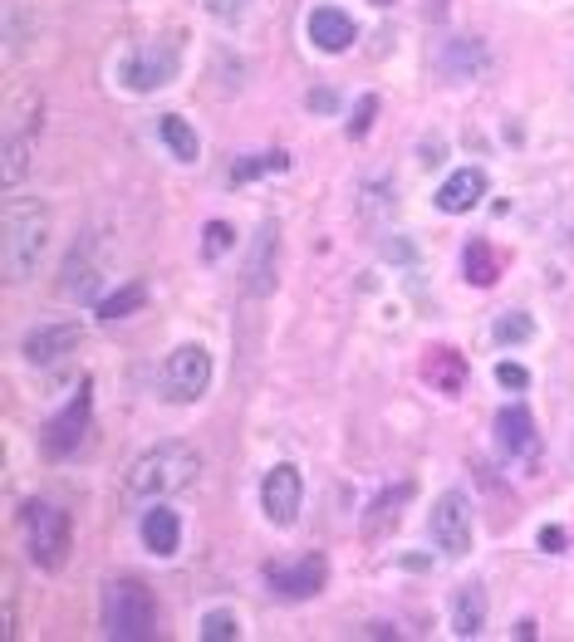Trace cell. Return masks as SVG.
<instances>
[{
  "label": "cell",
  "mask_w": 574,
  "mask_h": 642,
  "mask_svg": "<svg viewBox=\"0 0 574 642\" xmlns=\"http://www.w3.org/2000/svg\"><path fill=\"white\" fill-rule=\"evenodd\" d=\"M119 79L129 94H153V89H167L177 79V44L172 40H147L133 44L119 64Z\"/></svg>",
  "instance_id": "obj_4"
},
{
  "label": "cell",
  "mask_w": 574,
  "mask_h": 642,
  "mask_svg": "<svg viewBox=\"0 0 574 642\" xmlns=\"http://www.w3.org/2000/svg\"><path fill=\"white\" fill-rule=\"evenodd\" d=\"M44 250H50V206L40 197L10 201L6 221H0V270H6V284H20L40 270Z\"/></svg>",
  "instance_id": "obj_2"
},
{
  "label": "cell",
  "mask_w": 574,
  "mask_h": 642,
  "mask_svg": "<svg viewBox=\"0 0 574 642\" xmlns=\"http://www.w3.org/2000/svg\"><path fill=\"white\" fill-rule=\"evenodd\" d=\"M428 15H432V20H442V15H447V0H432V6H428Z\"/></svg>",
  "instance_id": "obj_34"
},
{
  "label": "cell",
  "mask_w": 574,
  "mask_h": 642,
  "mask_svg": "<svg viewBox=\"0 0 574 642\" xmlns=\"http://www.w3.org/2000/svg\"><path fill=\"white\" fill-rule=\"evenodd\" d=\"M491 334H496V343H525L535 334V324H531V314H521V309H506V314L491 324Z\"/></svg>",
  "instance_id": "obj_27"
},
{
  "label": "cell",
  "mask_w": 574,
  "mask_h": 642,
  "mask_svg": "<svg viewBox=\"0 0 574 642\" xmlns=\"http://www.w3.org/2000/svg\"><path fill=\"white\" fill-rule=\"evenodd\" d=\"M30 147H34V133L30 128H10L6 133V153H0V182H6V187H16V182L25 177Z\"/></svg>",
  "instance_id": "obj_22"
},
{
  "label": "cell",
  "mask_w": 574,
  "mask_h": 642,
  "mask_svg": "<svg viewBox=\"0 0 574 642\" xmlns=\"http://www.w3.org/2000/svg\"><path fill=\"white\" fill-rule=\"evenodd\" d=\"M300 506H305V476L295 472L290 462L270 466L266 480H260V510H266V520L280 525V530H290V525L300 520Z\"/></svg>",
  "instance_id": "obj_8"
},
{
  "label": "cell",
  "mask_w": 574,
  "mask_h": 642,
  "mask_svg": "<svg viewBox=\"0 0 574 642\" xmlns=\"http://www.w3.org/2000/svg\"><path fill=\"white\" fill-rule=\"evenodd\" d=\"M428 530H432V545L442 549L447 559H462L472 549V500L462 490H442L438 506L428 515Z\"/></svg>",
  "instance_id": "obj_7"
},
{
  "label": "cell",
  "mask_w": 574,
  "mask_h": 642,
  "mask_svg": "<svg viewBox=\"0 0 574 642\" xmlns=\"http://www.w3.org/2000/svg\"><path fill=\"white\" fill-rule=\"evenodd\" d=\"M143 304H147V284H143V280H133V284H123V290L103 294V300H99V314L113 324V319H129V314H137V309H143Z\"/></svg>",
  "instance_id": "obj_25"
},
{
  "label": "cell",
  "mask_w": 574,
  "mask_h": 642,
  "mask_svg": "<svg viewBox=\"0 0 574 642\" xmlns=\"http://www.w3.org/2000/svg\"><path fill=\"white\" fill-rule=\"evenodd\" d=\"M496 437L506 446V456H531L535 452V417L525 407H506L496 417Z\"/></svg>",
  "instance_id": "obj_18"
},
{
  "label": "cell",
  "mask_w": 574,
  "mask_h": 642,
  "mask_svg": "<svg viewBox=\"0 0 574 642\" xmlns=\"http://www.w3.org/2000/svg\"><path fill=\"white\" fill-rule=\"evenodd\" d=\"M206 10H212L216 20H236L240 10H246V0H206Z\"/></svg>",
  "instance_id": "obj_33"
},
{
  "label": "cell",
  "mask_w": 574,
  "mask_h": 642,
  "mask_svg": "<svg viewBox=\"0 0 574 642\" xmlns=\"http://www.w3.org/2000/svg\"><path fill=\"white\" fill-rule=\"evenodd\" d=\"M143 545L153 549L157 559H172V555H177V545H182V520L167 506H153L143 515Z\"/></svg>",
  "instance_id": "obj_17"
},
{
  "label": "cell",
  "mask_w": 574,
  "mask_h": 642,
  "mask_svg": "<svg viewBox=\"0 0 574 642\" xmlns=\"http://www.w3.org/2000/svg\"><path fill=\"white\" fill-rule=\"evenodd\" d=\"M79 343H84V329H79V324H40V329H30V334H25L20 353H25L34 369H50V363L69 359Z\"/></svg>",
  "instance_id": "obj_11"
},
{
  "label": "cell",
  "mask_w": 574,
  "mask_h": 642,
  "mask_svg": "<svg viewBox=\"0 0 574 642\" xmlns=\"http://www.w3.org/2000/svg\"><path fill=\"white\" fill-rule=\"evenodd\" d=\"M232 240H236V231L226 221H206V231H202V260H222L226 250H232Z\"/></svg>",
  "instance_id": "obj_29"
},
{
  "label": "cell",
  "mask_w": 574,
  "mask_h": 642,
  "mask_svg": "<svg viewBox=\"0 0 574 642\" xmlns=\"http://www.w3.org/2000/svg\"><path fill=\"white\" fill-rule=\"evenodd\" d=\"M462 270H467V280L472 284H481V290H486L491 280H496L501 275V256L496 250H491V240H467V250H462Z\"/></svg>",
  "instance_id": "obj_23"
},
{
  "label": "cell",
  "mask_w": 574,
  "mask_h": 642,
  "mask_svg": "<svg viewBox=\"0 0 574 642\" xmlns=\"http://www.w3.org/2000/svg\"><path fill=\"white\" fill-rule=\"evenodd\" d=\"M408 500H412V486H393V490H383V496L373 500L369 520H363V535H369V540H383V535L398 525V515H403Z\"/></svg>",
  "instance_id": "obj_21"
},
{
  "label": "cell",
  "mask_w": 574,
  "mask_h": 642,
  "mask_svg": "<svg viewBox=\"0 0 574 642\" xmlns=\"http://www.w3.org/2000/svg\"><path fill=\"white\" fill-rule=\"evenodd\" d=\"M206 387H212V353H206L202 343L172 349L167 363H163V393L172 403H197Z\"/></svg>",
  "instance_id": "obj_6"
},
{
  "label": "cell",
  "mask_w": 574,
  "mask_h": 642,
  "mask_svg": "<svg viewBox=\"0 0 574 642\" xmlns=\"http://www.w3.org/2000/svg\"><path fill=\"white\" fill-rule=\"evenodd\" d=\"M275 250H280V226L266 221L256 231V246H250L246 256V294H256V300H266V294L275 290Z\"/></svg>",
  "instance_id": "obj_12"
},
{
  "label": "cell",
  "mask_w": 574,
  "mask_h": 642,
  "mask_svg": "<svg viewBox=\"0 0 574 642\" xmlns=\"http://www.w3.org/2000/svg\"><path fill=\"white\" fill-rule=\"evenodd\" d=\"M373 113H378V99H373V94H363V99H359V108H353V118H349V133H353V137L369 133V128H373Z\"/></svg>",
  "instance_id": "obj_30"
},
{
  "label": "cell",
  "mask_w": 574,
  "mask_h": 642,
  "mask_svg": "<svg viewBox=\"0 0 574 642\" xmlns=\"http://www.w3.org/2000/svg\"><path fill=\"white\" fill-rule=\"evenodd\" d=\"M202 472V456L187 442H157L153 452H143L123 476V500L129 506H157V500L187 490Z\"/></svg>",
  "instance_id": "obj_1"
},
{
  "label": "cell",
  "mask_w": 574,
  "mask_h": 642,
  "mask_svg": "<svg viewBox=\"0 0 574 642\" xmlns=\"http://www.w3.org/2000/svg\"><path fill=\"white\" fill-rule=\"evenodd\" d=\"M438 69L447 79H481L491 69V54L481 40H447L438 54Z\"/></svg>",
  "instance_id": "obj_16"
},
{
  "label": "cell",
  "mask_w": 574,
  "mask_h": 642,
  "mask_svg": "<svg viewBox=\"0 0 574 642\" xmlns=\"http://www.w3.org/2000/svg\"><path fill=\"white\" fill-rule=\"evenodd\" d=\"M99 284H103V275H99V260L89 256V246L69 250L64 275H60V294H64V300H74V304H94V300H99Z\"/></svg>",
  "instance_id": "obj_13"
},
{
  "label": "cell",
  "mask_w": 574,
  "mask_h": 642,
  "mask_svg": "<svg viewBox=\"0 0 574 642\" xmlns=\"http://www.w3.org/2000/svg\"><path fill=\"white\" fill-rule=\"evenodd\" d=\"M325 579H329V565L319 555L290 559V565H266V583L280 599H315L325 589Z\"/></svg>",
  "instance_id": "obj_10"
},
{
  "label": "cell",
  "mask_w": 574,
  "mask_h": 642,
  "mask_svg": "<svg viewBox=\"0 0 574 642\" xmlns=\"http://www.w3.org/2000/svg\"><path fill=\"white\" fill-rule=\"evenodd\" d=\"M496 383H501V387H525V383H531V373H525L521 363H501V369H496Z\"/></svg>",
  "instance_id": "obj_31"
},
{
  "label": "cell",
  "mask_w": 574,
  "mask_h": 642,
  "mask_svg": "<svg viewBox=\"0 0 574 642\" xmlns=\"http://www.w3.org/2000/svg\"><path fill=\"white\" fill-rule=\"evenodd\" d=\"M157 133H163V143L172 147V157H182V163H197L202 143H197V133L187 128V118H177V113H163V123H157Z\"/></svg>",
  "instance_id": "obj_24"
},
{
  "label": "cell",
  "mask_w": 574,
  "mask_h": 642,
  "mask_svg": "<svg viewBox=\"0 0 574 642\" xmlns=\"http://www.w3.org/2000/svg\"><path fill=\"white\" fill-rule=\"evenodd\" d=\"M236 613L232 609H212L202 618V642H236Z\"/></svg>",
  "instance_id": "obj_28"
},
{
  "label": "cell",
  "mask_w": 574,
  "mask_h": 642,
  "mask_svg": "<svg viewBox=\"0 0 574 642\" xmlns=\"http://www.w3.org/2000/svg\"><path fill=\"white\" fill-rule=\"evenodd\" d=\"M535 545H541L545 555H560V549H565V530H560V525H545V530L535 535Z\"/></svg>",
  "instance_id": "obj_32"
},
{
  "label": "cell",
  "mask_w": 574,
  "mask_h": 642,
  "mask_svg": "<svg viewBox=\"0 0 574 642\" xmlns=\"http://www.w3.org/2000/svg\"><path fill=\"white\" fill-rule=\"evenodd\" d=\"M89 417H94V397H89V383L74 393V403H69L60 417L44 422V456H74L79 446L89 437Z\"/></svg>",
  "instance_id": "obj_9"
},
{
  "label": "cell",
  "mask_w": 574,
  "mask_h": 642,
  "mask_svg": "<svg viewBox=\"0 0 574 642\" xmlns=\"http://www.w3.org/2000/svg\"><path fill=\"white\" fill-rule=\"evenodd\" d=\"M481 197H486V172H481V167H462V172H452V177L438 187V211L462 216V211H472Z\"/></svg>",
  "instance_id": "obj_15"
},
{
  "label": "cell",
  "mask_w": 574,
  "mask_h": 642,
  "mask_svg": "<svg viewBox=\"0 0 574 642\" xmlns=\"http://www.w3.org/2000/svg\"><path fill=\"white\" fill-rule=\"evenodd\" d=\"M481 628H486V593H481V583H467V589H457V599H452V633L476 638Z\"/></svg>",
  "instance_id": "obj_19"
},
{
  "label": "cell",
  "mask_w": 574,
  "mask_h": 642,
  "mask_svg": "<svg viewBox=\"0 0 574 642\" xmlns=\"http://www.w3.org/2000/svg\"><path fill=\"white\" fill-rule=\"evenodd\" d=\"M290 167V157L285 153H250V157H240V163L232 167V182L240 187V182H256V177H266V172H285Z\"/></svg>",
  "instance_id": "obj_26"
},
{
  "label": "cell",
  "mask_w": 574,
  "mask_h": 642,
  "mask_svg": "<svg viewBox=\"0 0 574 642\" xmlns=\"http://www.w3.org/2000/svg\"><path fill=\"white\" fill-rule=\"evenodd\" d=\"M353 34H359V30H353V20L344 15L339 6H315V10H309V40H315L325 54H344L353 44Z\"/></svg>",
  "instance_id": "obj_14"
},
{
  "label": "cell",
  "mask_w": 574,
  "mask_h": 642,
  "mask_svg": "<svg viewBox=\"0 0 574 642\" xmlns=\"http://www.w3.org/2000/svg\"><path fill=\"white\" fill-rule=\"evenodd\" d=\"M422 373H428L432 387H442V393H452V397L462 393V383H467V363L457 349H432L428 363H422Z\"/></svg>",
  "instance_id": "obj_20"
},
{
  "label": "cell",
  "mask_w": 574,
  "mask_h": 642,
  "mask_svg": "<svg viewBox=\"0 0 574 642\" xmlns=\"http://www.w3.org/2000/svg\"><path fill=\"white\" fill-rule=\"evenodd\" d=\"M153 623H157V609H153V593H147L143 583L137 579L109 583V593H103V628H109V638L147 642L153 638Z\"/></svg>",
  "instance_id": "obj_3"
},
{
  "label": "cell",
  "mask_w": 574,
  "mask_h": 642,
  "mask_svg": "<svg viewBox=\"0 0 574 642\" xmlns=\"http://www.w3.org/2000/svg\"><path fill=\"white\" fill-rule=\"evenodd\" d=\"M25 530H30V559L40 569H60L69 559V515L60 506H50V500H30Z\"/></svg>",
  "instance_id": "obj_5"
}]
</instances>
